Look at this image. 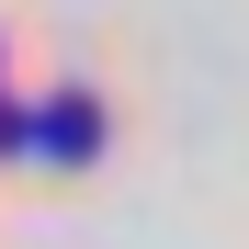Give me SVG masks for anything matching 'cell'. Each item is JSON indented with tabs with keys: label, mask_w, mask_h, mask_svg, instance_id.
Listing matches in <instances>:
<instances>
[{
	"label": "cell",
	"mask_w": 249,
	"mask_h": 249,
	"mask_svg": "<svg viewBox=\"0 0 249 249\" xmlns=\"http://www.w3.org/2000/svg\"><path fill=\"white\" fill-rule=\"evenodd\" d=\"M23 147H34V159H91V147H102V102H91V91H57L46 113L23 124Z\"/></svg>",
	"instance_id": "1"
}]
</instances>
